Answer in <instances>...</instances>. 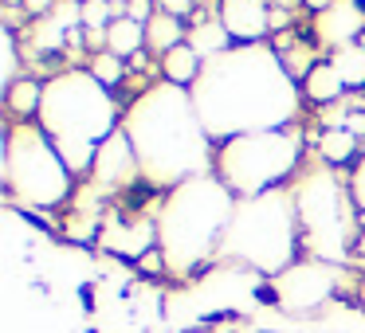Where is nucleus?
Returning <instances> with one entry per match:
<instances>
[{
    "label": "nucleus",
    "instance_id": "1",
    "mask_svg": "<svg viewBox=\"0 0 365 333\" xmlns=\"http://www.w3.org/2000/svg\"><path fill=\"white\" fill-rule=\"evenodd\" d=\"M220 24L232 40H259L271 32L267 0H220Z\"/></svg>",
    "mask_w": 365,
    "mask_h": 333
},
{
    "label": "nucleus",
    "instance_id": "2",
    "mask_svg": "<svg viewBox=\"0 0 365 333\" xmlns=\"http://www.w3.org/2000/svg\"><path fill=\"white\" fill-rule=\"evenodd\" d=\"M314 32H322L318 40H330L338 43V48H346V43H354L357 32H365V12L357 0H338L330 12H322L318 16V28Z\"/></svg>",
    "mask_w": 365,
    "mask_h": 333
},
{
    "label": "nucleus",
    "instance_id": "3",
    "mask_svg": "<svg viewBox=\"0 0 365 333\" xmlns=\"http://www.w3.org/2000/svg\"><path fill=\"white\" fill-rule=\"evenodd\" d=\"M302 90H307V98L314 106H338L346 83H341L338 71H334V63H314L307 71V79H302Z\"/></svg>",
    "mask_w": 365,
    "mask_h": 333
},
{
    "label": "nucleus",
    "instance_id": "4",
    "mask_svg": "<svg viewBox=\"0 0 365 333\" xmlns=\"http://www.w3.org/2000/svg\"><path fill=\"white\" fill-rule=\"evenodd\" d=\"M185 43V24L177 16H169V12H153V20L145 24V51H161V56H169L173 48H181Z\"/></svg>",
    "mask_w": 365,
    "mask_h": 333
},
{
    "label": "nucleus",
    "instance_id": "5",
    "mask_svg": "<svg viewBox=\"0 0 365 333\" xmlns=\"http://www.w3.org/2000/svg\"><path fill=\"white\" fill-rule=\"evenodd\" d=\"M106 51H114L118 59H134L138 51H145V24H138V20L122 16L114 20L110 28H106Z\"/></svg>",
    "mask_w": 365,
    "mask_h": 333
},
{
    "label": "nucleus",
    "instance_id": "6",
    "mask_svg": "<svg viewBox=\"0 0 365 333\" xmlns=\"http://www.w3.org/2000/svg\"><path fill=\"white\" fill-rule=\"evenodd\" d=\"M232 43L228 28L220 24V16L216 20H197V24L189 28V48L197 51V56H212V51H224Z\"/></svg>",
    "mask_w": 365,
    "mask_h": 333
},
{
    "label": "nucleus",
    "instance_id": "7",
    "mask_svg": "<svg viewBox=\"0 0 365 333\" xmlns=\"http://www.w3.org/2000/svg\"><path fill=\"white\" fill-rule=\"evenodd\" d=\"M95 173L103 184H114V181H126L130 173V153H126V142L122 137H110L103 149V157H95Z\"/></svg>",
    "mask_w": 365,
    "mask_h": 333
},
{
    "label": "nucleus",
    "instance_id": "8",
    "mask_svg": "<svg viewBox=\"0 0 365 333\" xmlns=\"http://www.w3.org/2000/svg\"><path fill=\"white\" fill-rule=\"evenodd\" d=\"M330 63H334V71L341 75V83H346V87L365 83V48H361V43H346V48H338Z\"/></svg>",
    "mask_w": 365,
    "mask_h": 333
},
{
    "label": "nucleus",
    "instance_id": "9",
    "mask_svg": "<svg viewBox=\"0 0 365 333\" xmlns=\"http://www.w3.org/2000/svg\"><path fill=\"white\" fill-rule=\"evenodd\" d=\"M354 149H357V137L349 134V130H322V137H318V153H322L330 165L354 161Z\"/></svg>",
    "mask_w": 365,
    "mask_h": 333
},
{
    "label": "nucleus",
    "instance_id": "10",
    "mask_svg": "<svg viewBox=\"0 0 365 333\" xmlns=\"http://www.w3.org/2000/svg\"><path fill=\"white\" fill-rule=\"evenodd\" d=\"M161 71H165V79H173V83H189L192 75L200 71V56L189 48V43H181V48H173V51L165 56Z\"/></svg>",
    "mask_w": 365,
    "mask_h": 333
},
{
    "label": "nucleus",
    "instance_id": "11",
    "mask_svg": "<svg viewBox=\"0 0 365 333\" xmlns=\"http://www.w3.org/2000/svg\"><path fill=\"white\" fill-rule=\"evenodd\" d=\"M40 95H43V87L36 79H20V83H12L9 87V110L12 114H20V118H32V110L40 106Z\"/></svg>",
    "mask_w": 365,
    "mask_h": 333
},
{
    "label": "nucleus",
    "instance_id": "12",
    "mask_svg": "<svg viewBox=\"0 0 365 333\" xmlns=\"http://www.w3.org/2000/svg\"><path fill=\"white\" fill-rule=\"evenodd\" d=\"M91 79L103 83V87H114V83L126 79V63L114 51H98V56H91Z\"/></svg>",
    "mask_w": 365,
    "mask_h": 333
},
{
    "label": "nucleus",
    "instance_id": "13",
    "mask_svg": "<svg viewBox=\"0 0 365 333\" xmlns=\"http://www.w3.org/2000/svg\"><path fill=\"white\" fill-rule=\"evenodd\" d=\"M114 24V4L110 0H83V28L98 32V28Z\"/></svg>",
    "mask_w": 365,
    "mask_h": 333
},
{
    "label": "nucleus",
    "instance_id": "14",
    "mask_svg": "<svg viewBox=\"0 0 365 333\" xmlns=\"http://www.w3.org/2000/svg\"><path fill=\"white\" fill-rule=\"evenodd\" d=\"M158 9L177 16V20H185V16H197L200 12V0H158Z\"/></svg>",
    "mask_w": 365,
    "mask_h": 333
},
{
    "label": "nucleus",
    "instance_id": "15",
    "mask_svg": "<svg viewBox=\"0 0 365 333\" xmlns=\"http://www.w3.org/2000/svg\"><path fill=\"white\" fill-rule=\"evenodd\" d=\"M138 270H145V275H161V270H165V255H161L158 247H153V251H145L142 259H138Z\"/></svg>",
    "mask_w": 365,
    "mask_h": 333
},
{
    "label": "nucleus",
    "instance_id": "16",
    "mask_svg": "<svg viewBox=\"0 0 365 333\" xmlns=\"http://www.w3.org/2000/svg\"><path fill=\"white\" fill-rule=\"evenodd\" d=\"M287 24H291V12L279 9V4H275V9H271V32H283Z\"/></svg>",
    "mask_w": 365,
    "mask_h": 333
},
{
    "label": "nucleus",
    "instance_id": "17",
    "mask_svg": "<svg viewBox=\"0 0 365 333\" xmlns=\"http://www.w3.org/2000/svg\"><path fill=\"white\" fill-rule=\"evenodd\" d=\"M302 4H307L310 12H318V16H322V12H330L334 4H338V0H302Z\"/></svg>",
    "mask_w": 365,
    "mask_h": 333
},
{
    "label": "nucleus",
    "instance_id": "18",
    "mask_svg": "<svg viewBox=\"0 0 365 333\" xmlns=\"http://www.w3.org/2000/svg\"><path fill=\"white\" fill-rule=\"evenodd\" d=\"M357 4H361V0H357Z\"/></svg>",
    "mask_w": 365,
    "mask_h": 333
}]
</instances>
